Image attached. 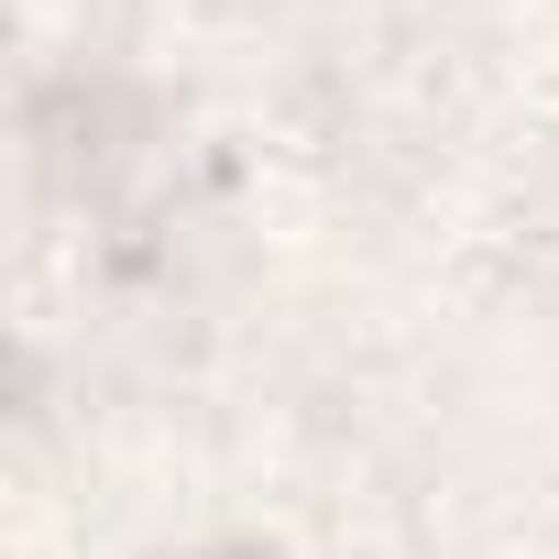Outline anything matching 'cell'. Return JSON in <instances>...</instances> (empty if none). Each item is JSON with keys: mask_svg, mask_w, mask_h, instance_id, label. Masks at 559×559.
Segmentation results:
<instances>
[{"mask_svg": "<svg viewBox=\"0 0 559 559\" xmlns=\"http://www.w3.org/2000/svg\"><path fill=\"white\" fill-rule=\"evenodd\" d=\"M230 559H241V548H230Z\"/></svg>", "mask_w": 559, "mask_h": 559, "instance_id": "6da1fadb", "label": "cell"}]
</instances>
